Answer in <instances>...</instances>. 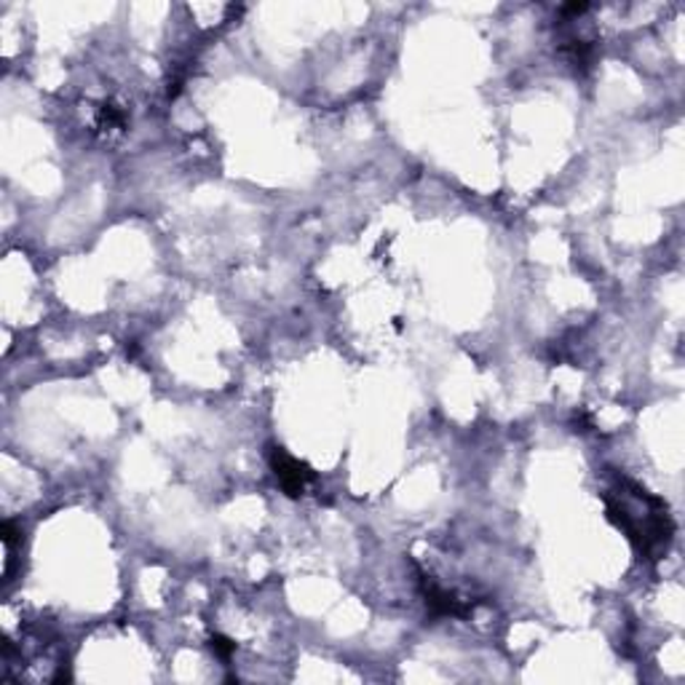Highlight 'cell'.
<instances>
[{
	"label": "cell",
	"mask_w": 685,
	"mask_h": 685,
	"mask_svg": "<svg viewBox=\"0 0 685 685\" xmlns=\"http://www.w3.org/2000/svg\"><path fill=\"white\" fill-rule=\"evenodd\" d=\"M608 520L629 538L637 557L645 562H656L667 555L675 538V520L664 498L645 490L640 482L618 474L616 482L603 493Z\"/></svg>",
	"instance_id": "cell-1"
},
{
	"label": "cell",
	"mask_w": 685,
	"mask_h": 685,
	"mask_svg": "<svg viewBox=\"0 0 685 685\" xmlns=\"http://www.w3.org/2000/svg\"><path fill=\"white\" fill-rule=\"evenodd\" d=\"M418 591H421V600L434 618H469L474 614L477 600L461 597L458 591L444 589L442 584H437L434 578L418 574Z\"/></svg>",
	"instance_id": "cell-2"
},
{
	"label": "cell",
	"mask_w": 685,
	"mask_h": 685,
	"mask_svg": "<svg viewBox=\"0 0 685 685\" xmlns=\"http://www.w3.org/2000/svg\"><path fill=\"white\" fill-rule=\"evenodd\" d=\"M268 463H271V469H274L276 482L282 485V490L290 498L305 496L311 485L316 482L314 469H311L309 463L297 461L295 456H290L284 448H276V444L268 450Z\"/></svg>",
	"instance_id": "cell-3"
},
{
	"label": "cell",
	"mask_w": 685,
	"mask_h": 685,
	"mask_svg": "<svg viewBox=\"0 0 685 685\" xmlns=\"http://www.w3.org/2000/svg\"><path fill=\"white\" fill-rule=\"evenodd\" d=\"M209 648L215 650V656H219L223 658V662H231V656L236 654V643L231 640V637H225V635H212L209 637Z\"/></svg>",
	"instance_id": "cell-4"
}]
</instances>
